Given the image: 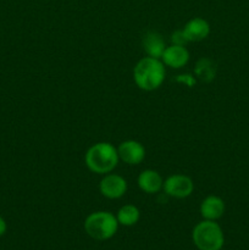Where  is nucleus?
<instances>
[{"label": "nucleus", "mask_w": 249, "mask_h": 250, "mask_svg": "<svg viewBox=\"0 0 249 250\" xmlns=\"http://www.w3.org/2000/svg\"><path fill=\"white\" fill-rule=\"evenodd\" d=\"M165 65L160 59L145 56L134 66V83L137 87L145 92H153L160 88L165 81Z\"/></svg>", "instance_id": "1"}, {"label": "nucleus", "mask_w": 249, "mask_h": 250, "mask_svg": "<svg viewBox=\"0 0 249 250\" xmlns=\"http://www.w3.org/2000/svg\"><path fill=\"white\" fill-rule=\"evenodd\" d=\"M87 167L98 175L110 173L119 164L120 158L117 148L107 142H99L90 146L84 156Z\"/></svg>", "instance_id": "2"}, {"label": "nucleus", "mask_w": 249, "mask_h": 250, "mask_svg": "<svg viewBox=\"0 0 249 250\" xmlns=\"http://www.w3.org/2000/svg\"><path fill=\"white\" fill-rule=\"evenodd\" d=\"M119 221L109 211H95L88 215L84 221V231L95 241H107L116 234Z\"/></svg>", "instance_id": "3"}, {"label": "nucleus", "mask_w": 249, "mask_h": 250, "mask_svg": "<svg viewBox=\"0 0 249 250\" xmlns=\"http://www.w3.org/2000/svg\"><path fill=\"white\" fill-rule=\"evenodd\" d=\"M192 239L199 250H221L225 244V234L216 221L203 220L193 229Z\"/></svg>", "instance_id": "4"}, {"label": "nucleus", "mask_w": 249, "mask_h": 250, "mask_svg": "<svg viewBox=\"0 0 249 250\" xmlns=\"http://www.w3.org/2000/svg\"><path fill=\"white\" fill-rule=\"evenodd\" d=\"M163 189L167 197L175 198V199H185L193 193L194 183L192 178L188 176L176 173L164 181Z\"/></svg>", "instance_id": "5"}, {"label": "nucleus", "mask_w": 249, "mask_h": 250, "mask_svg": "<svg viewBox=\"0 0 249 250\" xmlns=\"http://www.w3.org/2000/svg\"><path fill=\"white\" fill-rule=\"evenodd\" d=\"M127 181L122 176L116 175V173H106L102 178L99 185V190L103 197L107 199H120L124 197L127 192Z\"/></svg>", "instance_id": "6"}, {"label": "nucleus", "mask_w": 249, "mask_h": 250, "mask_svg": "<svg viewBox=\"0 0 249 250\" xmlns=\"http://www.w3.org/2000/svg\"><path fill=\"white\" fill-rule=\"evenodd\" d=\"M120 160L127 165H139L145 158V148L137 141H124L117 148Z\"/></svg>", "instance_id": "7"}, {"label": "nucleus", "mask_w": 249, "mask_h": 250, "mask_svg": "<svg viewBox=\"0 0 249 250\" xmlns=\"http://www.w3.org/2000/svg\"><path fill=\"white\" fill-rule=\"evenodd\" d=\"M161 61L164 65L171 68H181L187 65L189 61V51L183 45L171 44L170 46H166L161 56Z\"/></svg>", "instance_id": "8"}, {"label": "nucleus", "mask_w": 249, "mask_h": 250, "mask_svg": "<svg viewBox=\"0 0 249 250\" xmlns=\"http://www.w3.org/2000/svg\"><path fill=\"white\" fill-rule=\"evenodd\" d=\"M225 202L217 195H209L200 204V215L204 220L216 221L225 214Z\"/></svg>", "instance_id": "9"}, {"label": "nucleus", "mask_w": 249, "mask_h": 250, "mask_svg": "<svg viewBox=\"0 0 249 250\" xmlns=\"http://www.w3.org/2000/svg\"><path fill=\"white\" fill-rule=\"evenodd\" d=\"M138 187L146 194H156L163 189L164 180L155 170H144L138 176Z\"/></svg>", "instance_id": "10"}, {"label": "nucleus", "mask_w": 249, "mask_h": 250, "mask_svg": "<svg viewBox=\"0 0 249 250\" xmlns=\"http://www.w3.org/2000/svg\"><path fill=\"white\" fill-rule=\"evenodd\" d=\"M188 42H200L210 34V24L202 17H193L183 27Z\"/></svg>", "instance_id": "11"}, {"label": "nucleus", "mask_w": 249, "mask_h": 250, "mask_svg": "<svg viewBox=\"0 0 249 250\" xmlns=\"http://www.w3.org/2000/svg\"><path fill=\"white\" fill-rule=\"evenodd\" d=\"M142 45H143V49L146 53V55L150 56V58L160 59V60L166 46H167L165 41H164L163 36L154 31H149L144 34Z\"/></svg>", "instance_id": "12"}, {"label": "nucleus", "mask_w": 249, "mask_h": 250, "mask_svg": "<svg viewBox=\"0 0 249 250\" xmlns=\"http://www.w3.org/2000/svg\"><path fill=\"white\" fill-rule=\"evenodd\" d=\"M116 219L119 221V225L122 226L131 227L134 226L141 219V212L139 209L133 204H126L119 209L116 214Z\"/></svg>", "instance_id": "13"}, {"label": "nucleus", "mask_w": 249, "mask_h": 250, "mask_svg": "<svg viewBox=\"0 0 249 250\" xmlns=\"http://www.w3.org/2000/svg\"><path fill=\"white\" fill-rule=\"evenodd\" d=\"M194 75L202 82L209 83L215 78V75H216V66H215V63L210 59L203 58L195 65Z\"/></svg>", "instance_id": "14"}, {"label": "nucleus", "mask_w": 249, "mask_h": 250, "mask_svg": "<svg viewBox=\"0 0 249 250\" xmlns=\"http://www.w3.org/2000/svg\"><path fill=\"white\" fill-rule=\"evenodd\" d=\"M171 42H172V44H175V45H183V46H186V44L189 43L187 37H186V33L185 31H183V28L177 29V31H175L172 34H171Z\"/></svg>", "instance_id": "15"}, {"label": "nucleus", "mask_w": 249, "mask_h": 250, "mask_svg": "<svg viewBox=\"0 0 249 250\" xmlns=\"http://www.w3.org/2000/svg\"><path fill=\"white\" fill-rule=\"evenodd\" d=\"M176 82L183 83V84L188 85V87H194L195 78L192 75H189V73H185V75H180L178 77H176Z\"/></svg>", "instance_id": "16"}, {"label": "nucleus", "mask_w": 249, "mask_h": 250, "mask_svg": "<svg viewBox=\"0 0 249 250\" xmlns=\"http://www.w3.org/2000/svg\"><path fill=\"white\" fill-rule=\"evenodd\" d=\"M7 229V225H6V221L4 220V217L0 216V237L4 236L5 232H6Z\"/></svg>", "instance_id": "17"}]
</instances>
